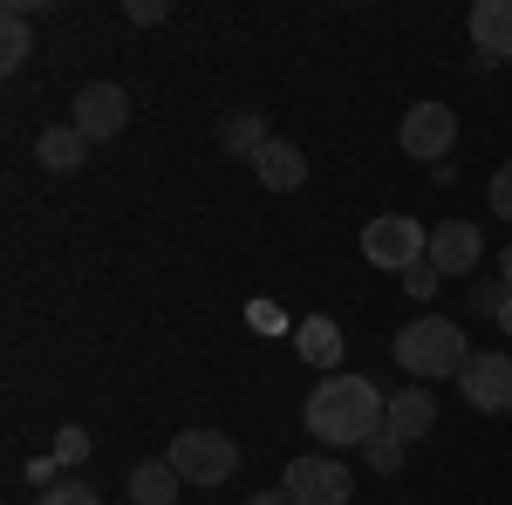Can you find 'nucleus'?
<instances>
[{"label":"nucleus","instance_id":"1","mask_svg":"<svg viewBox=\"0 0 512 505\" xmlns=\"http://www.w3.org/2000/svg\"><path fill=\"white\" fill-rule=\"evenodd\" d=\"M383 410H390V396L369 376H328L308 396V430L321 444H369V437H383Z\"/></svg>","mask_w":512,"mask_h":505},{"label":"nucleus","instance_id":"2","mask_svg":"<svg viewBox=\"0 0 512 505\" xmlns=\"http://www.w3.org/2000/svg\"><path fill=\"white\" fill-rule=\"evenodd\" d=\"M396 362H403V376L410 383H444V376H458L472 349H465V328L458 321H444V314H417V321H403L396 328Z\"/></svg>","mask_w":512,"mask_h":505},{"label":"nucleus","instance_id":"3","mask_svg":"<svg viewBox=\"0 0 512 505\" xmlns=\"http://www.w3.org/2000/svg\"><path fill=\"white\" fill-rule=\"evenodd\" d=\"M362 260L383 273H410L431 260V233H424V219H410V212H383V219H369V233H362Z\"/></svg>","mask_w":512,"mask_h":505},{"label":"nucleus","instance_id":"4","mask_svg":"<svg viewBox=\"0 0 512 505\" xmlns=\"http://www.w3.org/2000/svg\"><path fill=\"white\" fill-rule=\"evenodd\" d=\"M164 458L178 465L185 485H226V478L239 471V444L226 437V430H178Z\"/></svg>","mask_w":512,"mask_h":505},{"label":"nucleus","instance_id":"5","mask_svg":"<svg viewBox=\"0 0 512 505\" xmlns=\"http://www.w3.org/2000/svg\"><path fill=\"white\" fill-rule=\"evenodd\" d=\"M280 492L294 505H349L355 478L342 458H294V465L280 471Z\"/></svg>","mask_w":512,"mask_h":505},{"label":"nucleus","instance_id":"6","mask_svg":"<svg viewBox=\"0 0 512 505\" xmlns=\"http://www.w3.org/2000/svg\"><path fill=\"white\" fill-rule=\"evenodd\" d=\"M396 144H403V157H417V164H437V157L458 144V117L444 103H410L403 123H396Z\"/></svg>","mask_w":512,"mask_h":505},{"label":"nucleus","instance_id":"7","mask_svg":"<svg viewBox=\"0 0 512 505\" xmlns=\"http://www.w3.org/2000/svg\"><path fill=\"white\" fill-rule=\"evenodd\" d=\"M458 389H465V403H472V410H485V417L512 410V355L478 349L472 362L458 369Z\"/></svg>","mask_w":512,"mask_h":505},{"label":"nucleus","instance_id":"8","mask_svg":"<svg viewBox=\"0 0 512 505\" xmlns=\"http://www.w3.org/2000/svg\"><path fill=\"white\" fill-rule=\"evenodd\" d=\"M69 123H76L89 144H110L123 123H130V96H123L117 82H89V89L76 96V117H69Z\"/></svg>","mask_w":512,"mask_h":505},{"label":"nucleus","instance_id":"9","mask_svg":"<svg viewBox=\"0 0 512 505\" xmlns=\"http://www.w3.org/2000/svg\"><path fill=\"white\" fill-rule=\"evenodd\" d=\"M478 260H485V233H478L472 219L431 226V267L437 273H478Z\"/></svg>","mask_w":512,"mask_h":505},{"label":"nucleus","instance_id":"10","mask_svg":"<svg viewBox=\"0 0 512 505\" xmlns=\"http://www.w3.org/2000/svg\"><path fill=\"white\" fill-rule=\"evenodd\" d=\"M431 424H437L431 383H403V389L390 396V410H383V437H396V444H417Z\"/></svg>","mask_w":512,"mask_h":505},{"label":"nucleus","instance_id":"11","mask_svg":"<svg viewBox=\"0 0 512 505\" xmlns=\"http://www.w3.org/2000/svg\"><path fill=\"white\" fill-rule=\"evenodd\" d=\"M472 48L485 69L512 62V0H478L472 7Z\"/></svg>","mask_w":512,"mask_h":505},{"label":"nucleus","instance_id":"12","mask_svg":"<svg viewBox=\"0 0 512 505\" xmlns=\"http://www.w3.org/2000/svg\"><path fill=\"white\" fill-rule=\"evenodd\" d=\"M35 157H41V171H55V178H69V171H82V164H89V137H82L76 123H41V137H35Z\"/></svg>","mask_w":512,"mask_h":505},{"label":"nucleus","instance_id":"13","mask_svg":"<svg viewBox=\"0 0 512 505\" xmlns=\"http://www.w3.org/2000/svg\"><path fill=\"white\" fill-rule=\"evenodd\" d=\"M253 171H260L267 192H301V185H308V157H301V144H280V137L253 157Z\"/></svg>","mask_w":512,"mask_h":505},{"label":"nucleus","instance_id":"14","mask_svg":"<svg viewBox=\"0 0 512 505\" xmlns=\"http://www.w3.org/2000/svg\"><path fill=\"white\" fill-rule=\"evenodd\" d=\"M294 349H301L308 369H335V362H342V328H335L328 314H308V321L294 328Z\"/></svg>","mask_w":512,"mask_h":505},{"label":"nucleus","instance_id":"15","mask_svg":"<svg viewBox=\"0 0 512 505\" xmlns=\"http://www.w3.org/2000/svg\"><path fill=\"white\" fill-rule=\"evenodd\" d=\"M178 492H185V478H178L171 458H151V465L130 471V505H171Z\"/></svg>","mask_w":512,"mask_h":505},{"label":"nucleus","instance_id":"16","mask_svg":"<svg viewBox=\"0 0 512 505\" xmlns=\"http://www.w3.org/2000/svg\"><path fill=\"white\" fill-rule=\"evenodd\" d=\"M35 55V35H28V7L21 0H7L0 7V69H21Z\"/></svg>","mask_w":512,"mask_h":505},{"label":"nucleus","instance_id":"17","mask_svg":"<svg viewBox=\"0 0 512 505\" xmlns=\"http://www.w3.org/2000/svg\"><path fill=\"white\" fill-rule=\"evenodd\" d=\"M219 144H226L233 157H246V164H253V157L267 151L274 137H267V117H260V110H239V117H226V130H219Z\"/></svg>","mask_w":512,"mask_h":505},{"label":"nucleus","instance_id":"18","mask_svg":"<svg viewBox=\"0 0 512 505\" xmlns=\"http://www.w3.org/2000/svg\"><path fill=\"white\" fill-rule=\"evenodd\" d=\"M48 458H55V465H82V458H89V430H82V424H62Z\"/></svg>","mask_w":512,"mask_h":505},{"label":"nucleus","instance_id":"19","mask_svg":"<svg viewBox=\"0 0 512 505\" xmlns=\"http://www.w3.org/2000/svg\"><path fill=\"white\" fill-rule=\"evenodd\" d=\"M35 505H103V499H96V492H89L82 478H62V485H48Z\"/></svg>","mask_w":512,"mask_h":505},{"label":"nucleus","instance_id":"20","mask_svg":"<svg viewBox=\"0 0 512 505\" xmlns=\"http://www.w3.org/2000/svg\"><path fill=\"white\" fill-rule=\"evenodd\" d=\"M396 465H403V444H396V437H369V471H383V478H390Z\"/></svg>","mask_w":512,"mask_h":505},{"label":"nucleus","instance_id":"21","mask_svg":"<svg viewBox=\"0 0 512 505\" xmlns=\"http://www.w3.org/2000/svg\"><path fill=\"white\" fill-rule=\"evenodd\" d=\"M437 280H444V273H437L431 260H424V267H410V273H403V287H410L417 301H431V294H437Z\"/></svg>","mask_w":512,"mask_h":505},{"label":"nucleus","instance_id":"22","mask_svg":"<svg viewBox=\"0 0 512 505\" xmlns=\"http://www.w3.org/2000/svg\"><path fill=\"white\" fill-rule=\"evenodd\" d=\"M492 212L512 219V164H499V178H492Z\"/></svg>","mask_w":512,"mask_h":505},{"label":"nucleus","instance_id":"23","mask_svg":"<svg viewBox=\"0 0 512 505\" xmlns=\"http://www.w3.org/2000/svg\"><path fill=\"white\" fill-rule=\"evenodd\" d=\"M499 301H506V287H492V280H478V287H472V308L478 314H499Z\"/></svg>","mask_w":512,"mask_h":505},{"label":"nucleus","instance_id":"24","mask_svg":"<svg viewBox=\"0 0 512 505\" xmlns=\"http://www.w3.org/2000/svg\"><path fill=\"white\" fill-rule=\"evenodd\" d=\"M130 21H137V28H158V21H164V0H130Z\"/></svg>","mask_w":512,"mask_h":505},{"label":"nucleus","instance_id":"25","mask_svg":"<svg viewBox=\"0 0 512 505\" xmlns=\"http://www.w3.org/2000/svg\"><path fill=\"white\" fill-rule=\"evenodd\" d=\"M55 471H62V465H55V458H35V465H28V478H35L41 492H48V485H62V478H55Z\"/></svg>","mask_w":512,"mask_h":505},{"label":"nucleus","instance_id":"26","mask_svg":"<svg viewBox=\"0 0 512 505\" xmlns=\"http://www.w3.org/2000/svg\"><path fill=\"white\" fill-rule=\"evenodd\" d=\"M246 505H294V499H287V492H253Z\"/></svg>","mask_w":512,"mask_h":505},{"label":"nucleus","instance_id":"27","mask_svg":"<svg viewBox=\"0 0 512 505\" xmlns=\"http://www.w3.org/2000/svg\"><path fill=\"white\" fill-rule=\"evenodd\" d=\"M499 287H506V294H512V246H506V253H499Z\"/></svg>","mask_w":512,"mask_h":505},{"label":"nucleus","instance_id":"28","mask_svg":"<svg viewBox=\"0 0 512 505\" xmlns=\"http://www.w3.org/2000/svg\"><path fill=\"white\" fill-rule=\"evenodd\" d=\"M492 321H499V328H506V335H512V294H506V301H499V314H492Z\"/></svg>","mask_w":512,"mask_h":505}]
</instances>
